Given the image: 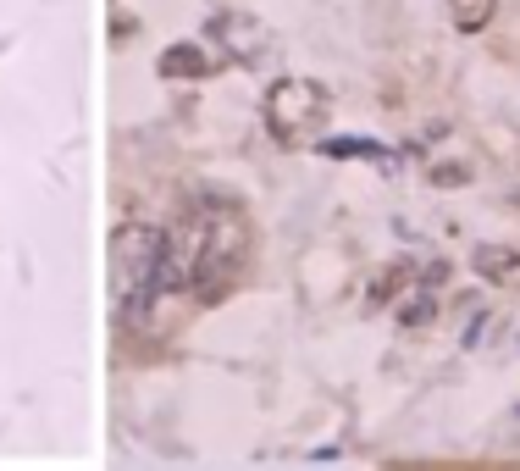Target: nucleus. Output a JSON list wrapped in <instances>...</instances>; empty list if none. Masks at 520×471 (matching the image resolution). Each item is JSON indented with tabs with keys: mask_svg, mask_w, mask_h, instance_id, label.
<instances>
[{
	"mask_svg": "<svg viewBox=\"0 0 520 471\" xmlns=\"http://www.w3.org/2000/svg\"><path fill=\"white\" fill-rule=\"evenodd\" d=\"M260 117L277 139H310V133L327 128L332 117V95L316 84V78H277L260 100Z\"/></svg>",
	"mask_w": 520,
	"mask_h": 471,
	"instance_id": "f257e3e1",
	"label": "nucleus"
},
{
	"mask_svg": "<svg viewBox=\"0 0 520 471\" xmlns=\"http://www.w3.org/2000/svg\"><path fill=\"white\" fill-rule=\"evenodd\" d=\"M205 34L216 39V50H222L227 61H238V67H255L260 56H266V23L249 12H216L211 23H205Z\"/></svg>",
	"mask_w": 520,
	"mask_h": 471,
	"instance_id": "f03ea898",
	"label": "nucleus"
},
{
	"mask_svg": "<svg viewBox=\"0 0 520 471\" xmlns=\"http://www.w3.org/2000/svg\"><path fill=\"white\" fill-rule=\"evenodd\" d=\"M471 261H476V272L482 278H493V283H520V250L515 244H476L471 250Z\"/></svg>",
	"mask_w": 520,
	"mask_h": 471,
	"instance_id": "7ed1b4c3",
	"label": "nucleus"
},
{
	"mask_svg": "<svg viewBox=\"0 0 520 471\" xmlns=\"http://www.w3.org/2000/svg\"><path fill=\"white\" fill-rule=\"evenodd\" d=\"M161 73L166 78H205V73H211V56H205L200 45H172L161 56Z\"/></svg>",
	"mask_w": 520,
	"mask_h": 471,
	"instance_id": "20e7f679",
	"label": "nucleus"
},
{
	"mask_svg": "<svg viewBox=\"0 0 520 471\" xmlns=\"http://www.w3.org/2000/svg\"><path fill=\"white\" fill-rule=\"evenodd\" d=\"M493 12H498V0H449V17L460 34H482L493 23Z\"/></svg>",
	"mask_w": 520,
	"mask_h": 471,
	"instance_id": "39448f33",
	"label": "nucleus"
},
{
	"mask_svg": "<svg viewBox=\"0 0 520 471\" xmlns=\"http://www.w3.org/2000/svg\"><path fill=\"white\" fill-rule=\"evenodd\" d=\"M432 183H438V189H465L471 172H465L460 161H443V167H432Z\"/></svg>",
	"mask_w": 520,
	"mask_h": 471,
	"instance_id": "423d86ee",
	"label": "nucleus"
},
{
	"mask_svg": "<svg viewBox=\"0 0 520 471\" xmlns=\"http://www.w3.org/2000/svg\"><path fill=\"white\" fill-rule=\"evenodd\" d=\"M432 316H438V305H432V300H426V294H421V300H410V305H404V311H399V322H404V327H426V322H432Z\"/></svg>",
	"mask_w": 520,
	"mask_h": 471,
	"instance_id": "0eeeda50",
	"label": "nucleus"
},
{
	"mask_svg": "<svg viewBox=\"0 0 520 471\" xmlns=\"http://www.w3.org/2000/svg\"><path fill=\"white\" fill-rule=\"evenodd\" d=\"M327 150H332V156H377L371 145H327Z\"/></svg>",
	"mask_w": 520,
	"mask_h": 471,
	"instance_id": "6e6552de",
	"label": "nucleus"
},
{
	"mask_svg": "<svg viewBox=\"0 0 520 471\" xmlns=\"http://www.w3.org/2000/svg\"><path fill=\"white\" fill-rule=\"evenodd\" d=\"M515 206H520V194H515Z\"/></svg>",
	"mask_w": 520,
	"mask_h": 471,
	"instance_id": "1a4fd4ad",
	"label": "nucleus"
}]
</instances>
